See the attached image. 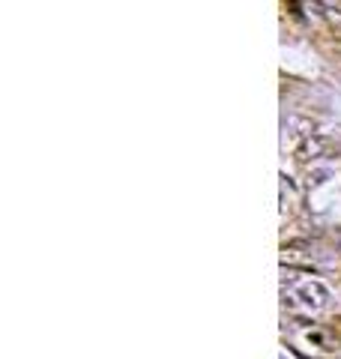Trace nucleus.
<instances>
[{
  "label": "nucleus",
  "instance_id": "nucleus-1",
  "mask_svg": "<svg viewBox=\"0 0 341 359\" xmlns=\"http://www.w3.org/2000/svg\"><path fill=\"white\" fill-rule=\"evenodd\" d=\"M296 299L306 308H324L329 303V291H326V285H320V282H306L296 287Z\"/></svg>",
  "mask_w": 341,
  "mask_h": 359
},
{
  "label": "nucleus",
  "instance_id": "nucleus-2",
  "mask_svg": "<svg viewBox=\"0 0 341 359\" xmlns=\"http://www.w3.org/2000/svg\"><path fill=\"white\" fill-rule=\"evenodd\" d=\"M324 153H326V141H324V138H320V135H308L306 141L296 147V162H303V165L306 162H317Z\"/></svg>",
  "mask_w": 341,
  "mask_h": 359
},
{
  "label": "nucleus",
  "instance_id": "nucleus-3",
  "mask_svg": "<svg viewBox=\"0 0 341 359\" xmlns=\"http://www.w3.org/2000/svg\"><path fill=\"white\" fill-rule=\"evenodd\" d=\"M338 9H341V3H338Z\"/></svg>",
  "mask_w": 341,
  "mask_h": 359
}]
</instances>
